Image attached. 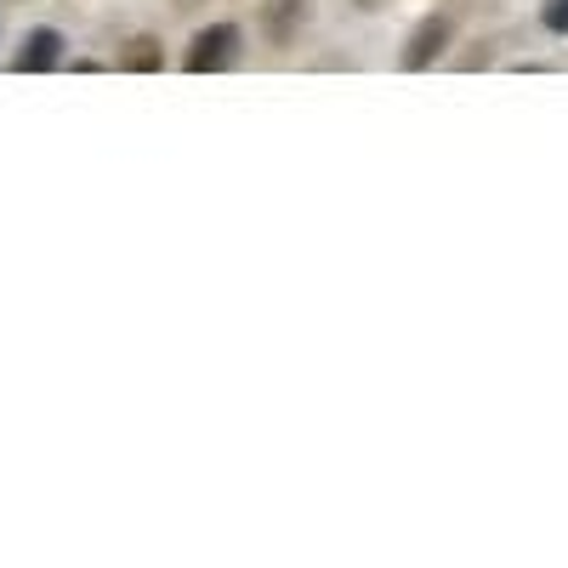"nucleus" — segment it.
<instances>
[{"mask_svg":"<svg viewBox=\"0 0 568 568\" xmlns=\"http://www.w3.org/2000/svg\"><path fill=\"white\" fill-rule=\"evenodd\" d=\"M245 52V29L240 23H205L194 40H187V52H182V69L187 74H222L233 69Z\"/></svg>","mask_w":568,"mask_h":568,"instance_id":"obj_1","label":"nucleus"},{"mask_svg":"<svg viewBox=\"0 0 568 568\" xmlns=\"http://www.w3.org/2000/svg\"><path fill=\"white\" fill-rule=\"evenodd\" d=\"M449 34H455V18H449V12H426V18H420V23L409 29V40H404V52H398V69H409V74L433 69V63L444 58Z\"/></svg>","mask_w":568,"mask_h":568,"instance_id":"obj_2","label":"nucleus"},{"mask_svg":"<svg viewBox=\"0 0 568 568\" xmlns=\"http://www.w3.org/2000/svg\"><path fill=\"white\" fill-rule=\"evenodd\" d=\"M63 63V34L58 29H23V40H18V52L7 58V69L12 74H52Z\"/></svg>","mask_w":568,"mask_h":568,"instance_id":"obj_3","label":"nucleus"},{"mask_svg":"<svg viewBox=\"0 0 568 568\" xmlns=\"http://www.w3.org/2000/svg\"><path fill=\"white\" fill-rule=\"evenodd\" d=\"M307 18H313L307 0H267V7H262V34L273 45H296V34L307 29Z\"/></svg>","mask_w":568,"mask_h":568,"instance_id":"obj_4","label":"nucleus"},{"mask_svg":"<svg viewBox=\"0 0 568 568\" xmlns=\"http://www.w3.org/2000/svg\"><path fill=\"white\" fill-rule=\"evenodd\" d=\"M120 69H125V74H160V69H165V45H160V34H131V40H125V52H120Z\"/></svg>","mask_w":568,"mask_h":568,"instance_id":"obj_5","label":"nucleus"},{"mask_svg":"<svg viewBox=\"0 0 568 568\" xmlns=\"http://www.w3.org/2000/svg\"><path fill=\"white\" fill-rule=\"evenodd\" d=\"M540 29L546 34H568V0H540Z\"/></svg>","mask_w":568,"mask_h":568,"instance_id":"obj_6","label":"nucleus"},{"mask_svg":"<svg viewBox=\"0 0 568 568\" xmlns=\"http://www.w3.org/2000/svg\"><path fill=\"white\" fill-rule=\"evenodd\" d=\"M358 7H364V12H375V7H387V0H358Z\"/></svg>","mask_w":568,"mask_h":568,"instance_id":"obj_7","label":"nucleus"}]
</instances>
